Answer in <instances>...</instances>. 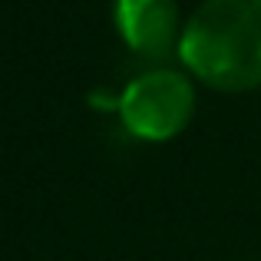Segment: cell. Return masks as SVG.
Returning <instances> with one entry per match:
<instances>
[{
    "instance_id": "3",
    "label": "cell",
    "mask_w": 261,
    "mask_h": 261,
    "mask_svg": "<svg viewBox=\"0 0 261 261\" xmlns=\"http://www.w3.org/2000/svg\"><path fill=\"white\" fill-rule=\"evenodd\" d=\"M113 17L122 43L139 57L162 60L178 50L182 20L175 0H116Z\"/></svg>"
},
{
    "instance_id": "1",
    "label": "cell",
    "mask_w": 261,
    "mask_h": 261,
    "mask_svg": "<svg viewBox=\"0 0 261 261\" xmlns=\"http://www.w3.org/2000/svg\"><path fill=\"white\" fill-rule=\"evenodd\" d=\"M185 70L218 93L261 86V0H202L182 27Z\"/></svg>"
},
{
    "instance_id": "2",
    "label": "cell",
    "mask_w": 261,
    "mask_h": 261,
    "mask_svg": "<svg viewBox=\"0 0 261 261\" xmlns=\"http://www.w3.org/2000/svg\"><path fill=\"white\" fill-rule=\"evenodd\" d=\"M122 126L146 142L175 139L195 113V89L175 70H152L136 76L116 102Z\"/></svg>"
}]
</instances>
